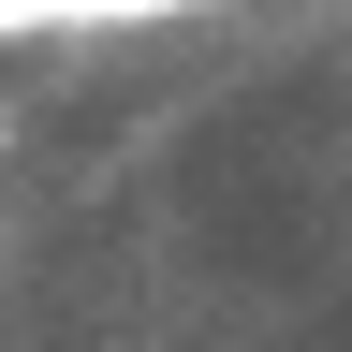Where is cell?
<instances>
[{
  "label": "cell",
  "instance_id": "cell-1",
  "mask_svg": "<svg viewBox=\"0 0 352 352\" xmlns=\"http://www.w3.org/2000/svg\"><path fill=\"white\" fill-rule=\"evenodd\" d=\"M0 279H15V235H0Z\"/></svg>",
  "mask_w": 352,
  "mask_h": 352
},
{
  "label": "cell",
  "instance_id": "cell-2",
  "mask_svg": "<svg viewBox=\"0 0 352 352\" xmlns=\"http://www.w3.org/2000/svg\"><path fill=\"white\" fill-rule=\"evenodd\" d=\"M0 147H15V103H0Z\"/></svg>",
  "mask_w": 352,
  "mask_h": 352
}]
</instances>
